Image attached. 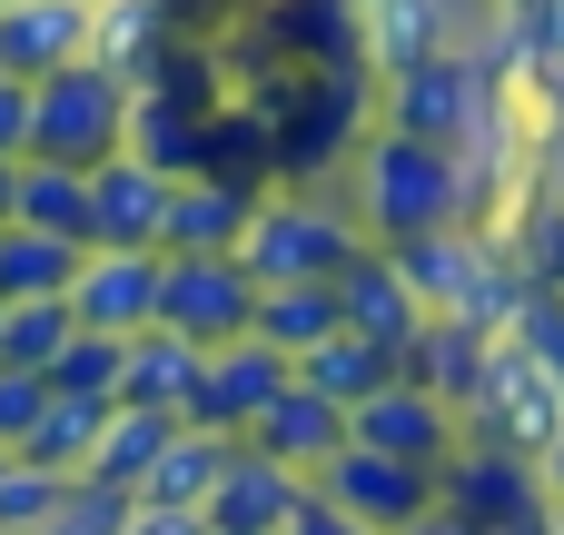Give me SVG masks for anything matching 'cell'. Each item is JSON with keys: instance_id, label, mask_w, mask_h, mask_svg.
I'll list each match as a JSON object with an SVG mask.
<instances>
[{"instance_id": "obj_1", "label": "cell", "mask_w": 564, "mask_h": 535, "mask_svg": "<svg viewBox=\"0 0 564 535\" xmlns=\"http://www.w3.org/2000/svg\"><path fill=\"white\" fill-rule=\"evenodd\" d=\"M357 228L377 238V248H397V238H426V228H446V218H466L476 199H466V169H456V149H436V139H416V129H367L357 139Z\"/></svg>"}, {"instance_id": "obj_2", "label": "cell", "mask_w": 564, "mask_h": 535, "mask_svg": "<svg viewBox=\"0 0 564 535\" xmlns=\"http://www.w3.org/2000/svg\"><path fill=\"white\" fill-rule=\"evenodd\" d=\"M367 248H377V238L357 228V208H337V199H317V189H268L258 218H248V238H238V258H248L258 288H288V278H347Z\"/></svg>"}, {"instance_id": "obj_3", "label": "cell", "mask_w": 564, "mask_h": 535, "mask_svg": "<svg viewBox=\"0 0 564 535\" xmlns=\"http://www.w3.org/2000/svg\"><path fill=\"white\" fill-rule=\"evenodd\" d=\"M377 89H387V129H416V139H436V149H466L486 119L516 109V89L496 79V60H486L476 40H446L436 60H416V69L377 79Z\"/></svg>"}, {"instance_id": "obj_4", "label": "cell", "mask_w": 564, "mask_h": 535, "mask_svg": "<svg viewBox=\"0 0 564 535\" xmlns=\"http://www.w3.org/2000/svg\"><path fill=\"white\" fill-rule=\"evenodd\" d=\"M129 79L109 60H69L50 79H30V159H69V169H99L129 149Z\"/></svg>"}, {"instance_id": "obj_5", "label": "cell", "mask_w": 564, "mask_h": 535, "mask_svg": "<svg viewBox=\"0 0 564 535\" xmlns=\"http://www.w3.org/2000/svg\"><path fill=\"white\" fill-rule=\"evenodd\" d=\"M436 506H456L466 526H516V516H535V506H555V486H545V467L535 457H516V447H496V437H456L446 457H436Z\"/></svg>"}, {"instance_id": "obj_6", "label": "cell", "mask_w": 564, "mask_h": 535, "mask_svg": "<svg viewBox=\"0 0 564 535\" xmlns=\"http://www.w3.org/2000/svg\"><path fill=\"white\" fill-rule=\"evenodd\" d=\"M466 427L545 467V447H555V427H564V377L545 367V357H535V347H516V338H496V367H486V387H476V407H466Z\"/></svg>"}, {"instance_id": "obj_7", "label": "cell", "mask_w": 564, "mask_h": 535, "mask_svg": "<svg viewBox=\"0 0 564 535\" xmlns=\"http://www.w3.org/2000/svg\"><path fill=\"white\" fill-rule=\"evenodd\" d=\"M288 377H297V357H288V347H268V338H228V347H208V357H198V387H188L178 427L248 437V427H258V407H268Z\"/></svg>"}, {"instance_id": "obj_8", "label": "cell", "mask_w": 564, "mask_h": 535, "mask_svg": "<svg viewBox=\"0 0 564 535\" xmlns=\"http://www.w3.org/2000/svg\"><path fill=\"white\" fill-rule=\"evenodd\" d=\"M159 328H178L188 347H228L258 328V278L248 258H169L159 278Z\"/></svg>"}, {"instance_id": "obj_9", "label": "cell", "mask_w": 564, "mask_h": 535, "mask_svg": "<svg viewBox=\"0 0 564 535\" xmlns=\"http://www.w3.org/2000/svg\"><path fill=\"white\" fill-rule=\"evenodd\" d=\"M317 486L357 516V526H377V535H406L426 506H436V467H406V457H377V447H337L327 467H317Z\"/></svg>"}, {"instance_id": "obj_10", "label": "cell", "mask_w": 564, "mask_h": 535, "mask_svg": "<svg viewBox=\"0 0 564 535\" xmlns=\"http://www.w3.org/2000/svg\"><path fill=\"white\" fill-rule=\"evenodd\" d=\"M159 278H169V248H89L69 278V318L139 338V328H159Z\"/></svg>"}, {"instance_id": "obj_11", "label": "cell", "mask_w": 564, "mask_h": 535, "mask_svg": "<svg viewBox=\"0 0 564 535\" xmlns=\"http://www.w3.org/2000/svg\"><path fill=\"white\" fill-rule=\"evenodd\" d=\"M347 437L357 447H377V457H406V467H436L456 437H466V417L446 407V397H426L416 377H387L367 407H347Z\"/></svg>"}, {"instance_id": "obj_12", "label": "cell", "mask_w": 564, "mask_h": 535, "mask_svg": "<svg viewBox=\"0 0 564 535\" xmlns=\"http://www.w3.org/2000/svg\"><path fill=\"white\" fill-rule=\"evenodd\" d=\"M169 169H149L139 149H119V159H99L89 169V248H159V228H169Z\"/></svg>"}, {"instance_id": "obj_13", "label": "cell", "mask_w": 564, "mask_h": 535, "mask_svg": "<svg viewBox=\"0 0 564 535\" xmlns=\"http://www.w3.org/2000/svg\"><path fill=\"white\" fill-rule=\"evenodd\" d=\"M307 486H317V477H297V467H278L268 447L238 437V457H228V477H218V496H208L198 516H208V535H278L297 516Z\"/></svg>"}, {"instance_id": "obj_14", "label": "cell", "mask_w": 564, "mask_h": 535, "mask_svg": "<svg viewBox=\"0 0 564 535\" xmlns=\"http://www.w3.org/2000/svg\"><path fill=\"white\" fill-rule=\"evenodd\" d=\"M258 199H268V189H238V179L188 169V179L169 189V228H159V248H169V258H238Z\"/></svg>"}, {"instance_id": "obj_15", "label": "cell", "mask_w": 564, "mask_h": 535, "mask_svg": "<svg viewBox=\"0 0 564 535\" xmlns=\"http://www.w3.org/2000/svg\"><path fill=\"white\" fill-rule=\"evenodd\" d=\"M248 447H268L278 467H297V477H317L337 447H347V407L337 397H317L307 377H288L268 407H258V427H248Z\"/></svg>"}, {"instance_id": "obj_16", "label": "cell", "mask_w": 564, "mask_h": 535, "mask_svg": "<svg viewBox=\"0 0 564 535\" xmlns=\"http://www.w3.org/2000/svg\"><path fill=\"white\" fill-rule=\"evenodd\" d=\"M89 60V0H0V69L10 79H50Z\"/></svg>"}, {"instance_id": "obj_17", "label": "cell", "mask_w": 564, "mask_h": 535, "mask_svg": "<svg viewBox=\"0 0 564 535\" xmlns=\"http://www.w3.org/2000/svg\"><path fill=\"white\" fill-rule=\"evenodd\" d=\"M337 318H347L357 338L397 347V367H406V347H416V328H426V308H416V288H406V268H397L387 248H367V258L337 278Z\"/></svg>"}, {"instance_id": "obj_18", "label": "cell", "mask_w": 564, "mask_h": 535, "mask_svg": "<svg viewBox=\"0 0 564 535\" xmlns=\"http://www.w3.org/2000/svg\"><path fill=\"white\" fill-rule=\"evenodd\" d=\"M169 50H178V0H99L89 10V60H109L129 89L159 79Z\"/></svg>"}, {"instance_id": "obj_19", "label": "cell", "mask_w": 564, "mask_h": 535, "mask_svg": "<svg viewBox=\"0 0 564 535\" xmlns=\"http://www.w3.org/2000/svg\"><path fill=\"white\" fill-rule=\"evenodd\" d=\"M486 367H496V338H486V328H466V318H426V328H416V347H406V377H416L426 397H446L456 417L476 407Z\"/></svg>"}, {"instance_id": "obj_20", "label": "cell", "mask_w": 564, "mask_h": 535, "mask_svg": "<svg viewBox=\"0 0 564 535\" xmlns=\"http://www.w3.org/2000/svg\"><path fill=\"white\" fill-rule=\"evenodd\" d=\"M446 40H456V10H446V0H367V69H377V79L436 60Z\"/></svg>"}, {"instance_id": "obj_21", "label": "cell", "mask_w": 564, "mask_h": 535, "mask_svg": "<svg viewBox=\"0 0 564 535\" xmlns=\"http://www.w3.org/2000/svg\"><path fill=\"white\" fill-rule=\"evenodd\" d=\"M198 357L208 347H188L178 328H139L129 338V367H119V407H188V387H198Z\"/></svg>"}, {"instance_id": "obj_22", "label": "cell", "mask_w": 564, "mask_h": 535, "mask_svg": "<svg viewBox=\"0 0 564 535\" xmlns=\"http://www.w3.org/2000/svg\"><path fill=\"white\" fill-rule=\"evenodd\" d=\"M79 238H50V228H30V218H0V308L10 298H69V278H79Z\"/></svg>"}, {"instance_id": "obj_23", "label": "cell", "mask_w": 564, "mask_h": 535, "mask_svg": "<svg viewBox=\"0 0 564 535\" xmlns=\"http://www.w3.org/2000/svg\"><path fill=\"white\" fill-rule=\"evenodd\" d=\"M297 377L317 387V397H337V407H367L387 377H406L397 367V347H377V338H357V328H337V338H317L307 357H297Z\"/></svg>"}, {"instance_id": "obj_24", "label": "cell", "mask_w": 564, "mask_h": 535, "mask_svg": "<svg viewBox=\"0 0 564 535\" xmlns=\"http://www.w3.org/2000/svg\"><path fill=\"white\" fill-rule=\"evenodd\" d=\"M10 218H30V228H50V238H79V248H89V169H69V159H20Z\"/></svg>"}, {"instance_id": "obj_25", "label": "cell", "mask_w": 564, "mask_h": 535, "mask_svg": "<svg viewBox=\"0 0 564 535\" xmlns=\"http://www.w3.org/2000/svg\"><path fill=\"white\" fill-rule=\"evenodd\" d=\"M337 328H347V318H337V278H288V288H258V328H248V338L307 357V347L337 338Z\"/></svg>"}, {"instance_id": "obj_26", "label": "cell", "mask_w": 564, "mask_h": 535, "mask_svg": "<svg viewBox=\"0 0 564 535\" xmlns=\"http://www.w3.org/2000/svg\"><path fill=\"white\" fill-rule=\"evenodd\" d=\"M99 427H109V407H99V397H59V387H50L40 427H30L10 457H30V467H50V477H89V457H99Z\"/></svg>"}, {"instance_id": "obj_27", "label": "cell", "mask_w": 564, "mask_h": 535, "mask_svg": "<svg viewBox=\"0 0 564 535\" xmlns=\"http://www.w3.org/2000/svg\"><path fill=\"white\" fill-rule=\"evenodd\" d=\"M169 437H178V417L169 407H109V427H99V457H89V477L99 486H149V467L169 457Z\"/></svg>"}, {"instance_id": "obj_28", "label": "cell", "mask_w": 564, "mask_h": 535, "mask_svg": "<svg viewBox=\"0 0 564 535\" xmlns=\"http://www.w3.org/2000/svg\"><path fill=\"white\" fill-rule=\"evenodd\" d=\"M228 457H238V437H208V427H178V437H169V457L149 467L139 506H208V496H218V477H228Z\"/></svg>"}, {"instance_id": "obj_29", "label": "cell", "mask_w": 564, "mask_h": 535, "mask_svg": "<svg viewBox=\"0 0 564 535\" xmlns=\"http://www.w3.org/2000/svg\"><path fill=\"white\" fill-rule=\"evenodd\" d=\"M79 338V318H69V298H10L0 308V367H40L50 377V357Z\"/></svg>"}, {"instance_id": "obj_30", "label": "cell", "mask_w": 564, "mask_h": 535, "mask_svg": "<svg viewBox=\"0 0 564 535\" xmlns=\"http://www.w3.org/2000/svg\"><path fill=\"white\" fill-rule=\"evenodd\" d=\"M119 367H129V338L79 328V338L50 357V387H59V397H99V407H119Z\"/></svg>"}, {"instance_id": "obj_31", "label": "cell", "mask_w": 564, "mask_h": 535, "mask_svg": "<svg viewBox=\"0 0 564 535\" xmlns=\"http://www.w3.org/2000/svg\"><path fill=\"white\" fill-rule=\"evenodd\" d=\"M129 516H139V496H129V486L69 477V496L50 506V526H40V535H129Z\"/></svg>"}, {"instance_id": "obj_32", "label": "cell", "mask_w": 564, "mask_h": 535, "mask_svg": "<svg viewBox=\"0 0 564 535\" xmlns=\"http://www.w3.org/2000/svg\"><path fill=\"white\" fill-rule=\"evenodd\" d=\"M59 496H69V477H50V467L10 457V467H0V535H40Z\"/></svg>"}, {"instance_id": "obj_33", "label": "cell", "mask_w": 564, "mask_h": 535, "mask_svg": "<svg viewBox=\"0 0 564 535\" xmlns=\"http://www.w3.org/2000/svg\"><path fill=\"white\" fill-rule=\"evenodd\" d=\"M506 338H516V347H535V357L564 377V288H555V278H535V288H525V308H516V328H506Z\"/></svg>"}, {"instance_id": "obj_34", "label": "cell", "mask_w": 564, "mask_h": 535, "mask_svg": "<svg viewBox=\"0 0 564 535\" xmlns=\"http://www.w3.org/2000/svg\"><path fill=\"white\" fill-rule=\"evenodd\" d=\"M40 407H50V377L40 367H0V447H20L40 427Z\"/></svg>"}, {"instance_id": "obj_35", "label": "cell", "mask_w": 564, "mask_h": 535, "mask_svg": "<svg viewBox=\"0 0 564 535\" xmlns=\"http://www.w3.org/2000/svg\"><path fill=\"white\" fill-rule=\"evenodd\" d=\"M278 535H377V526H357V516H347L327 486H307V496H297V516H288Z\"/></svg>"}, {"instance_id": "obj_36", "label": "cell", "mask_w": 564, "mask_h": 535, "mask_svg": "<svg viewBox=\"0 0 564 535\" xmlns=\"http://www.w3.org/2000/svg\"><path fill=\"white\" fill-rule=\"evenodd\" d=\"M0 159H30V79L0 69Z\"/></svg>"}, {"instance_id": "obj_37", "label": "cell", "mask_w": 564, "mask_h": 535, "mask_svg": "<svg viewBox=\"0 0 564 535\" xmlns=\"http://www.w3.org/2000/svg\"><path fill=\"white\" fill-rule=\"evenodd\" d=\"M129 535H208V516H198V506H139Z\"/></svg>"}, {"instance_id": "obj_38", "label": "cell", "mask_w": 564, "mask_h": 535, "mask_svg": "<svg viewBox=\"0 0 564 535\" xmlns=\"http://www.w3.org/2000/svg\"><path fill=\"white\" fill-rule=\"evenodd\" d=\"M406 535H486V526H466L456 506H426V516H416V526H406Z\"/></svg>"}, {"instance_id": "obj_39", "label": "cell", "mask_w": 564, "mask_h": 535, "mask_svg": "<svg viewBox=\"0 0 564 535\" xmlns=\"http://www.w3.org/2000/svg\"><path fill=\"white\" fill-rule=\"evenodd\" d=\"M496 535H555V506H535V516H516V526H496Z\"/></svg>"}, {"instance_id": "obj_40", "label": "cell", "mask_w": 564, "mask_h": 535, "mask_svg": "<svg viewBox=\"0 0 564 535\" xmlns=\"http://www.w3.org/2000/svg\"><path fill=\"white\" fill-rule=\"evenodd\" d=\"M545 486L564 496V427H555V447H545Z\"/></svg>"}, {"instance_id": "obj_41", "label": "cell", "mask_w": 564, "mask_h": 535, "mask_svg": "<svg viewBox=\"0 0 564 535\" xmlns=\"http://www.w3.org/2000/svg\"><path fill=\"white\" fill-rule=\"evenodd\" d=\"M10 189H20V159H0V218H10Z\"/></svg>"}, {"instance_id": "obj_42", "label": "cell", "mask_w": 564, "mask_h": 535, "mask_svg": "<svg viewBox=\"0 0 564 535\" xmlns=\"http://www.w3.org/2000/svg\"><path fill=\"white\" fill-rule=\"evenodd\" d=\"M555 535H564V496H555Z\"/></svg>"}, {"instance_id": "obj_43", "label": "cell", "mask_w": 564, "mask_h": 535, "mask_svg": "<svg viewBox=\"0 0 564 535\" xmlns=\"http://www.w3.org/2000/svg\"><path fill=\"white\" fill-rule=\"evenodd\" d=\"M0 467H10V447H0Z\"/></svg>"}, {"instance_id": "obj_44", "label": "cell", "mask_w": 564, "mask_h": 535, "mask_svg": "<svg viewBox=\"0 0 564 535\" xmlns=\"http://www.w3.org/2000/svg\"><path fill=\"white\" fill-rule=\"evenodd\" d=\"M89 10H99V0H89Z\"/></svg>"}]
</instances>
